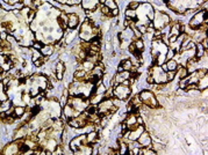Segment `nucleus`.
Wrapping results in <instances>:
<instances>
[{
    "label": "nucleus",
    "mask_w": 208,
    "mask_h": 155,
    "mask_svg": "<svg viewBox=\"0 0 208 155\" xmlns=\"http://www.w3.org/2000/svg\"><path fill=\"white\" fill-rule=\"evenodd\" d=\"M138 96H140V98H141V102H142L145 107L152 108V109L159 107L158 100H157V97L155 96V94H154L151 90H142Z\"/></svg>",
    "instance_id": "1"
},
{
    "label": "nucleus",
    "mask_w": 208,
    "mask_h": 155,
    "mask_svg": "<svg viewBox=\"0 0 208 155\" xmlns=\"http://www.w3.org/2000/svg\"><path fill=\"white\" fill-rule=\"evenodd\" d=\"M152 23H154V27L155 29H163V28H166L168 24L170 23V16L163 12H155V16H154V20H152Z\"/></svg>",
    "instance_id": "2"
},
{
    "label": "nucleus",
    "mask_w": 208,
    "mask_h": 155,
    "mask_svg": "<svg viewBox=\"0 0 208 155\" xmlns=\"http://www.w3.org/2000/svg\"><path fill=\"white\" fill-rule=\"evenodd\" d=\"M113 91H114V96H115L116 98L121 100V101L128 100L129 96H130V94H131L130 87H129V86H126V84H123V83L117 84V86L113 89Z\"/></svg>",
    "instance_id": "3"
},
{
    "label": "nucleus",
    "mask_w": 208,
    "mask_h": 155,
    "mask_svg": "<svg viewBox=\"0 0 208 155\" xmlns=\"http://www.w3.org/2000/svg\"><path fill=\"white\" fill-rule=\"evenodd\" d=\"M205 12H206V9H202V10H200V12H198V13H195L193 15V17L190 21V27L192 29L197 30L201 24H204V14H205Z\"/></svg>",
    "instance_id": "4"
},
{
    "label": "nucleus",
    "mask_w": 208,
    "mask_h": 155,
    "mask_svg": "<svg viewBox=\"0 0 208 155\" xmlns=\"http://www.w3.org/2000/svg\"><path fill=\"white\" fill-rule=\"evenodd\" d=\"M137 143L141 147H151V143H152V139L150 137V134L144 130L141 136L137 138Z\"/></svg>",
    "instance_id": "5"
},
{
    "label": "nucleus",
    "mask_w": 208,
    "mask_h": 155,
    "mask_svg": "<svg viewBox=\"0 0 208 155\" xmlns=\"http://www.w3.org/2000/svg\"><path fill=\"white\" fill-rule=\"evenodd\" d=\"M79 113H80V112L77 111V110H76L71 104H69V103H66V104L63 107V115L66 117V119L72 118V117H77Z\"/></svg>",
    "instance_id": "6"
},
{
    "label": "nucleus",
    "mask_w": 208,
    "mask_h": 155,
    "mask_svg": "<svg viewBox=\"0 0 208 155\" xmlns=\"http://www.w3.org/2000/svg\"><path fill=\"white\" fill-rule=\"evenodd\" d=\"M79 24V16L78 14H75V13H71L68 15V28L73 30L78 27Z\"/></svg>",
    "instance_id": "7"
},
{
    "label": "nucleus",
    "mask_w": 208,
    "mask_h": 155,
    "mask_svg": "<svg viewBox=\"0 0 208 155\" xmlns=\"http://www.w3.org/2000/svg\"><path fill=\"white\" fill-rule=\"evenodd\" d=\"M98 1L99 0H83L82 1V6L84 9H89L94 12L98 8Z\"/></svg>",
    "instance_id": "8"
},
{
    "label": "nucleus",
    "mask_w": 208,
    "mask_h": 155,
    "mask_svg": "<svg viewBox=\"0 0 208 155\" xmlns=\"http://www.w3.org/2000/svg\"><path fill=\"white\" fill-rule=\"evenodd\" d=\"M130 78V71H122V72H119L115 78H114V82L116 83H122L124 80H128Z\"/></svg>",
    "instance_id": "9"
},
{
    "label": "nucleus",
    "mask_w": 208,
    "mask_h": 155,
    "mask_svg": "<svg viewBox=\"0 0 208 155\" xmlns=\"http://www.w3.org/2000/svg\"><path fill=\"white\" fill-rule=\"evenodd\" d=\"M86 141H87V144H90V145L96 144V143L98 141V131L93 130V131L87 132V134H86Z\"/></svg>",
    "instance_id": "10"
},
{
    "label": "nucleus",
    "mask_w": 208,
    "mask_h": 155,
    "mask_svg": "<svg viewBox=\"0 0 208 155\" xmlns=\"http://www.w3.org/2000/svg\"><path fill=\"white\" fill-rule=\"evenodd\" d=\"M205 53H207V50H205V48L202 46L201 43H198L195 45V58L200 59L202 56H205Z\"/></svg>",
    "instance_id": "11"
},
{
    "label": "nucleus",
    "mask_w": 208,
    "mask_h": 155,
    "mask_svg": "<svg viewBox=\"0 0 208 155\" xmlns=\"http://www.w3.org/2000/svg\"><path fill=\"white\" fill-rule=\"evenodd\" d=\"M85 75H86V71L84 70H77L75 72V81L76 82H83L85 81Z\"/></svg>",
    "instance_id": "12"
},
{
    "label": "nucleus",
    "mask_w": 208,
    "mask_h": 155,
    "mask_svg": "<svg viewBox=\"0 0 208 155\" xmlns=\"http://www.w3.org/2000/svg\"><path fill=\"white\" fill-rule=\"evenodd\" d=\"M54 46L52 45H45V46H42V49L40 50V52L42 53V56H51L52 52H54Z\"/></svg>",
    "instance_id": "13"
},
{
    "label": "nucleus",
    "mask_w": 208,
    "mask_h": 155,
    "mask_svg": "<svg viewBox=\"0 0 208 155\" xmlns=\"http://www.w3.org/2000/svg\"><path fill=\"white\" fill-rule=\"evenodd\" d=\"M166 64V67H168V71H177L179 64L174 60V59H170V60H166L165 62Z\"/></svg>",
    "instance_id": "14"
},
{
    "label": "nucleus",
    "mask_w": 208,
    "mask_h": 155,
    "mask_svg": "<svg viewBox=\"0 0 208 155\" xmlns=\"http://www.w3.org/2000/svg\"><path fill=\"white\" fill-rule=\"evenodd\" d=\"M26 113V108L24 107H22V105H16V107H14V116L17 118V117H22L23 115Z\"/></svg>",
    "instance_id": "15"
},
{
    "label": "nucleus",
    "mask_w": 208,
    "mask_h": 155,
    "mask_svg": "<svg viewBox=\"0 0 208 155\" xmlns=\"http://www.w3.org/2000/svg\"><path fill=\"white\" fill-rule=\"evenodd\" d=\"M134 44H135V48H136L137 51L142 52L144 50V43H143V41L141 38H136L135 42H134Z\"/></svg>",
    "instance_id": "16"
},
{
    "label": "nucleus",
    "mask_w": 208,
    "mask_h": 155,
    "mask_svg": "<svg viewBox=\"0 0 208 155\" xmlns=\"http://www.w3.org/2000/svg\"><path fill=\"white\" fill-rule=\"evenodd\" d=\"M126 16H127V19H133V20H135L136 17H137V12H136V9H127L126 10Z\"/></svg>",
    "instance_id": "17"
},
{
    "label": "nucleus",
    "mask_w": 208,
    "mask_h": 155,
    "mask_svg": "<svg viewBox=\"0 0 208 155\" xmlns=\"http://www.w3.org/2000/svg\"><path fill=\"white\" fill-rule=\"evenodd\" d=\"M121 66L123 67V71H130L131 67H133V63L129 60V59H126L121 63Z\"/></svg>",
    "instance_id": "18"
},
{
    "label": "nucleus",
    "mask_w": 208,
    "mask_h": 155,
    "mask_svg": "<svg viewBox=\"0 0 208 155\" xmlns=\"http://www.w3.org/2000/svg\"><path fill=\"white\" fill-rule=\"evenodd\" d=\"M177 70H179L178 71V74H179V78L180 79H183V78H186L188 75V72H187V69L185 67V66H178V69Z\"/></svg>",
    "instance_id": "19"
},
{
    "label": "nucleus",
    "mask_w": 208,
    "mask_h": 155,
    "mask_svg": "<svg viewBox=\"0 0 208 155\" xmlns=\"http://www.w3.org/2000/svg\"><path fill=\"white\" fill-rule=\"evenodd\" d=\"M106 91V87H105L103 83L96 86V89H94V94L97 95H104V93Z\"/></svg>",
    "instance_id": "20"
},
{
    "label": "nucleus",
    "mask_w": 208,
    "mask_h": 155,
    "mask_svg": "<svg viewBox=\"0 0 208 155\" xmlns=\"http://www.w3.org/2000/svg\"><path fill=\"white\" fill-rule=\"evenodd\" d=\"M99 9H100V12H101V14L105 15V16H112L110 15V9L107 7V6H105V5H101V6H99Z\"/></svg>",
    "instance_id": "21"
},
{
    "label": "nucleus",
    "mask_w": 208,
    "mask_h": 155,
    "mask_svg": "<svg viewBox=\"0 0 208 155\" xmlns=\"http://www.w3.org/2000/svg\"><path fill=\"white\" fill-rule=\"evenodd\" d=\"M176 71H168L165 73V79H166V82H171L174 78H176Z\"/></svg>",
    "instance_id": "22"
},
{
    "label": "nucleus",
    "mask_w": 208,
    "mask_h": 155,
    "mask_svg": "<svg viewBox=\"0 0 208 155\" xmlns=\"http://www.w3.org/2000/svg\"><path fill=\"white\" fill-rule=\"evenodd\" d=\"M104 5L105 6H107L109 9H115V8H117V5H116L115 0H106Z\"/></svg>",
    "instance_id": "23"
},
{
    "label": "nucleus",
    "mask_w": 208,
    "mask_h": 155,
    "mask_svg": "<svg viewBox=\"0 0 208 155\" xmlns=\"http://www.w3.org/2000/svg\"><path fill=\"white\" fill-rule=\"evenodd\" d=\"M15 116L14 115H8V116H6L3 119H2V122L3 123H6V124H13L14 122H15Z\"/></svg>",
    "instance_id": "24"
},
{
    "label": "nucleus",
    "mask_w": 208,
    "mask_h": 155,
    "mask_svg": "<svg viewBox=\"0 0 208 155\" xmlns=\"http://www.w3.org/2000/svg\"><path fill=\"white\" fill-rule=\"evenodd\" d=\"M174 56H176V52H174L172 49H168V51H166V56H165V60L173 59Z\"/></svg>",
    "instance_id": "25"
},
{
    "label": "nucleus",
    "mask_w": 208,
    "mask_h": 155,
    "mask_svg": "<svg viewBox=\"0 0 208 155\" xmlns=\"http://www.w3.org/2000/svg\"><path fill=\"white\" fill-rule=\"evenodd\" d=\"M31 46H33V49H34V50H37V51H40V50L42 49V46H43V45H42V43H41V42H38V41H35V42L31 44Z\"/></svg>",
    "instance_id": "26"
},
{
    "label": "nucleus",
    "mask_w": 208,
    "mask_h": 155,
    "mask_svg": "<svg viewBox=\"0 0 208 155\" xmlns=\"http://www.w3.org/2000/svg\"><path fill=\"white\" fill-rule=\"evenodd\" d=\"M140 6V2L138 1H131L129 3V9H137Z\"/></svg>",
    "instance_id": "27"
},
{
    "label": "nucleus",
    "mask_w": 208,
    "mask_h": 155,
    "mask_svg": "<svg viewBox=\"0 0 208 155\" xmlns=\"http://www.w3.org/2000/svg\"><path fill=\"white\" fill-rule=\"evenodd\" d=\"M7 36H8V33L6 30L5 31H0V38H1V41L7 39Z\"/></svg>",
    "instance_id": "28"
},
{
    "label": "nucleus",
    "mask_w": 208,
    "mask_h": 155,
    "mask_svg": "<svg viewBox=\"0 0 208 155\" xmlns=\"http://www.w3.org/2000/svg\"><path fill=\"white\" fill-rule=\"evenodd\" d=\"M110 15H112V16H116V15H119V8L110 9Z\"/></svg>",
    "instance_id": "29"
},
{
    "label": "nucleus",
    "mask_w": 208,
    "mask_h": 155,
    "mask_svg": "<svg viewBox=\"0 0 208 155\" xmlns=\"http://www.w3.org/2000/svg\"><path fill=\"white\" fill-rule=\"evenodd\" d=\"M117 71H119V72H122V71H123V67H122V66L120 65V66L117 67Z\"/></svg>",
    "instance_id": "30"
},
{
    "label": "nucleus",
    "mask_w": 208,
    "mask_h": 155,
    "mask_svg": "<svg viewBox=\"0 0 208 155\" xmlns=\"http://www.w3.org/2000/svg\"><path fill=\"white\" fill-rule=\"evenodd\" d=\"M56 1H57V2H59V3H65V1H66V0H56Z\"/></svg>",
    "instance_id": "31"
},
{
    "label": "nucleus",
    "mask_w": 208,
    "mask_h": 155,
    "mask_svg": "<svg viewBox=\"0 0 208 155\" xmlns=\"http://www.w3.org/2000/svg\"><path fill=\"white\" fill-rule=\"evenodd\" d=\"M105 1H106V0H99V2H100L101 5H104V3H105Z\"/></svg>",
    "instance_id": "32"
}]
</instances>
